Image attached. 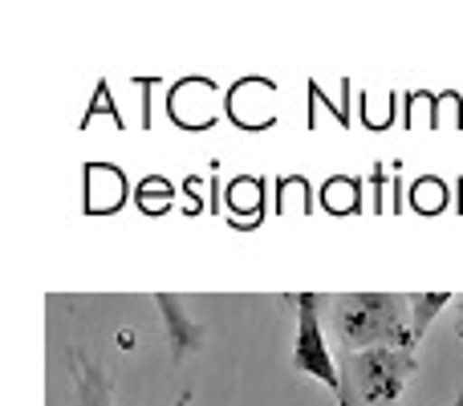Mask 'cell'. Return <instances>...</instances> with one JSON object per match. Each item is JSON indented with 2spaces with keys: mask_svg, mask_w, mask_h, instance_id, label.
<instances>
[{
  "mask_svg": "<svg viewBox=\"0 0 463 406\" xmlns=\"http://www.w3.org/2000/svg\"><path fill=\"white\" fill-rule=\"evenodd\" d=\"M329 326L345 354L366 350H415V309L399 293H345L334 297Z\"/></svg>",
  "mask_w": 463,
  "mask_h": 406,
  "instance_id": "1",
  "label": "cell"
},
{
  "mask_svg": "<svg viewBox=\"0 0 463 406\" xmlns=\"http://www.w3.org/2000/svg\"><path fill=\"white\" fill-rule=\"evenodd\" d=\"M419 370L415 350H366L345 354L342 406H394L402 386Z\"/></svg>",
  "mask_w": 463,
  "mask_h": 406,
  "instance_id": "2",
  "label": "cell"
},
{
  "mask_svg": "<svg viewBox=\"0 0 463 406\" xmlns=\"http://www.w3.org/2000/svg\"><path fill=\"white\" fill-rule=\"evenodd\" d=\"M293 370L301 374H313L317 382H326L329 391L342 399V370H337L334 354L326 345V329L317 321V297L301 293L297 297V342H293Z\"/></svg>",
  "mask_w": 463,
  "mask_h": 406,
  "instance_id": "3",
  "label": "cell"
},
{
  "mask_svg": "<svg viewBox=\"0 0 463 406\" xmlns=\"http://www.w3.org/2000/svg\"><path fill=\"white\" fill-rule=\"evenodd\" d=\"M155 301H159L163 321H167V334H171V350H175V358L192 354L195 345H200V326H195V321L184 313L179 297H155Z\"/></svg>",
  "mask_w": 463,
  "mask_h": 406,
  "instance_id": "4",
  "label": "cell"
},
{
  "mask_svg": "<svg viewBox=\"0 0 463 406\" xmlns=\"http://www.w3.org/2000/svg\"><path fill=\"white\" fill-rule=\"evenodd\" d=\"M78 406H110V391L98 366H81L78 374Z\"/></svg>",
  "mask_w": 463,
  "mask_h": 406,
  "instance_id": "5",
  "label": "cell"
},
{
  "mask_svg": "<svg viewBox=\"0 0 463 406\" xmlns=\"http://www.w3.org/2000/svg\"><path fill=\"white\" fill-rule=\"evenodd\" d=\"M451 301V293H431V297H411V309H415V337L423 342V329L431 326V317Z\"/></svg>",
  "mask_w": 463,
  "mask_h": 406,
  "instance_id": "6",
  "label": "cell"
},
{
  "mask_svg": "<svg viewBox=\"0 0 463 406\" xmlns=\"http://www.w3.org/2000/svg\"><path fill=\"white\" fill-rule=\"evenodd\" d=\"M187 402H192V394H179L175 399V406H187Z\"/></svg>",
  "mask_w": 463,
  "mask_h": 406,
  "instance_id": "7",
  "label": "cell"
},
{
  "mask_svg": "<svg viewBox=\"0 0 463 406\" xmlns=\"http://www.w3.org/2000/svg\"><path fill=\"white\" fill-rule=\"evenodd\" d=\"M459 406H463V394H459Z\"/></svg>",
  "mask_w": 463,
  "mask_h": 406,
  "instance_id": "8",
  "label": "cell"
}]
</instances>
